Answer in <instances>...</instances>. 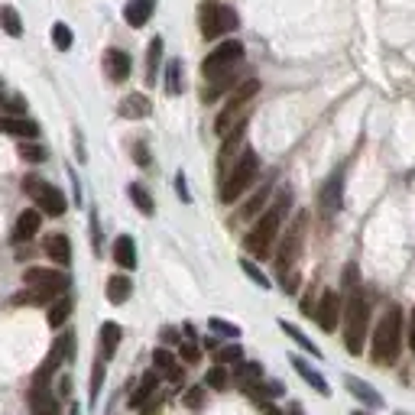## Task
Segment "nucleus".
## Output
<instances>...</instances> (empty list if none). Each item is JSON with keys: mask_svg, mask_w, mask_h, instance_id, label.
Masks as SVG:
<instances>
[{"mask_svg": "<svg viewBox=\"0 0 415 415\" xmlns=\"http://www.w3.org/2000/svg\"><path fill=\"white\" fill-rule=\"evenodd\" d=\"M23 192L36 201L39 215L62 217V215H65V208H69V205H65V195H62L55 185H49L46 178H39V176H26L23 178Z\"/></svg>", "mask_w": 415, "mask_h": 415, "instance_id": "obj_8", "label": "nucleus"}, {"mask_svg": "<svg viewBox=\"0 0 415 415\" xmlns=\"http://www.w3.org/2000/svg\"><path fill=\"white\" fill-rule=\"evenodd\" d=\"M182 402L188 409H201V402H205V386H192V390L182 396Z\"/></svg>", "mask_w": 415, "mask_h": 415, "instance_id": "obj_44", "label": "nucleus"}, {"mask_svg": "<svg viewBox=\"0 0 415 415\" xmlns=\"http://www.w3.org/2000/svg\"><path fill=\"white\" fill-rule=\"evenodd\" d=\"M156 386H159V373H156V370L143 373V377H140V386L133 390V396H130V409H143V406H147V402L153 399Z\"/></svg>", "mask_w": 415, "mask_h": 415, "instance_id": "obj_23", "label": "nucleus"}, {"mask_svg": "<svg viewBox=\"0 0 415 415\" xmlns=\"http://www.w3.org/2000/svg\"><path fill=\"white\" fill-rule=\"evenodd\" d=\"M162 341H166V344H178V334L172 328H166V331H162Z\"/></svg>", "mask_w": 415, "mask_h": 415, "instance_id": "obj_50", "label": "nucleus"}, {"mask_svg": "<svg viewBox=\"0 0 415 415\" xmlns=\"http://www.w3.org/2000/svg\"><path fill=\"white\" fill-rule=\"evenodd\" d=\"M176 188H178V198L182 201H192V195H188V188H185V176L176 178Z\"/></svg>", "mask_w": 415, "mask_h": 415, "instance_id": "obj_47", "label": "nucleus"}, {"mask_svg": "<svg viewBox=\"0 0 415 415\" xmlns=\"http://www.w3.org/2000/svg\"><path fill=\"white\" fill-rule=\"evenodd\" d=\"M159 59H162V36H153L149 39V52H147V85H156Z\"/></svg>", "mask_w": 415, "mask_h": 415, "instance_id": "obj_32", "label": "nucleus"}, {"mask_svg": "<svg viewBox=\"0 0 415 415\" xmlns=\"http://www.w3.org/2000/svg\"><path fill=\"white\" fill-rule=\"evenodd\" d=\"M263 390H266V396H283V386L279 383H263Z\"/></svg>", "mask_w": 415, "mask_h": 415, "instance_id": "obj_49", "label": "nucleus"}, {"mask_svg": "<svg viewBox=\"0 0 415 415\" xmlns=\"http://www.w3.org/2000/svg\"><path fill=\"white\" fill-rule=\"evenodd\" d=\"M263 415H279V409H273V402H263Z\"/></svg>", "mask_w": 415, "mask_h": 415, "instance_id": "obj_51", "label": "nucleus"}, {"mask_svg": "<svg viewBox=\"0 0 415 415\" xmlns=\"http://www.w3.org/2000/svg\"><path fill=\"white\" fill-rule=\"evenodd\" d=\"M279 328H283L285 334H289V338H292V341H295V344H299V347H305V351H308V354H312V357H322V351H318V347L312 344V341H308L305 334H302V331L295 328V324H289V322H279Z\"/></svg>", "mask_w": 415, "mask_h": 415, "instance_id": "obj_37", "label": "nucleus"}, {"mask_svg": "<svg viewBox=\"0 0 415 415\" xmlns=\"http://www.w3.org/2000/svg\"><path fill=\"white\" fill-rule=\"evenodd\" d=\"M0 26H4V33L13 39L23 36V20H20V13H16V7H0Z\"/></svg>", "mask_w": 415, "mask_h": 415, "instance_id": "obj_30", "label": "nucleus"}, {"mask_svg": "<svg viewBox=\"0 0 415 415\" xmlns=\"http://www.w3.org/2000/svg\"><path fill=\"white\" fill-rule=\"evenodd\" d=\"M26 402H30L33 415H62L59 412V399L49 386H30L26 390Z\"/></svg>", "mask_w": 415, "mask_h": 415, "instance_id": "obj_13", "label": "nucleus"}, {"mask_svg": "<svg viewBox=\"0 0 415 415\" xmlns=\"http://www.w3.org/2000/svg\"><path fill=\"white\" fill-rule=\"evenodd\" d=\"M399 351H402V308L390 305L383 312V318L377 322V328H373L370 357L380 367H392V363L399 360Z\"/></svg>", "mask_w": 415, "mask_h": 415, "instance_id": "obj_2", "label": "nucleus"}, {"mask_svg": "<svg viewBox=\"0 0 415 415\" xmlns=\"http://www.w3.org/2000/svg\"><path fill=\"white\" fill-rule=\"evenodd\" d=\"M23 283L26 289H39V292H49V295H65L69 292L72 279L62 273V269H46V266H30L23 273Z\"/></svg>", "mask_w": 415, "mask_h": 415, "instance_id": "obj_10", "label": "nucleus"}, {"mask_svg": "<svg viewBox=\"0 0 415 415\" xmlns=\"http://www.w3.org/2000/svg\"><path fill=\"white\" fill-rule=\"evenodd\" d=\"M347 390L354 392L357 399L360 402H367V406H383V396H380L373 386H367L363 380H357V377H347Z\"/></svg>", "mask_w": 415, "mask_h": 415, "instance_id": "obj_29", "label": "nucleus"}, {"mask_svg": "<svg viewBox=\"0 0 415 415\" xmlns=\"http://www.w3.org/2000/svg\"><path fill=\"white\" fill-rule=\"evenodd\" d=\"M101 383H104V360H94V370H91V402L98 399V392H101Z\"/></svg>", "mask_w": 415, "mask_h": 415, "instance_id": "obj_43", "label": "nucleus"}, {"mask_svg": "<svg viewBox=\"0 0 415 415\" xmlns=\"http://www.w3.org/2000/svg\"><path fill=\"white\" fill-rule=\"evenodd\" d=\"M289 415H302V409H299V406H292V409H289Z\"/></svg>", "mask_w": 415, "mask_h": 415, "instance_id": "obj_52", "label": "nucleus"}, {"mask_svg": "<svg viewBox=\"0 0 415 415\" xmlns=\"http://www.w3.org/2000/svg\"><path fill=\"white\" fill-rule=\"evenodd\" d=\"M117 110H120V117H127V120H140V117H149L153 104H149L147 94H127Z\"/></svg>", "mask_w": 415, "mask_h": 415, "instance_id": "obj_21", "label": "nucleus"}, {"mask_svg": "<svg viewBox=\"0 0 415 415\" xmlns=\"http://www.w3.org/2000/svg\"><path fill=\"white\" fill-rule=\"evenodd\" d=\"M198 26H201V36L205 39H221L227 33H234L240 26V16L234 7L227 4H217V0H208L198 7Z\"/></svg>", "mask_w": 415, "mask_h": 415, "instance_id": "obj_6", "label": "nucleus"}, {"mask_svg": "<svg viewBox=\"0 0 415 415\" xmlns=\"http://www.w3.org/2000/svg\"><path fill=\"white\" fill-rule=\"evenodd\" d=\"M244 137H246V120L237 123L227 137H224V147H221V156H217V169H221V178L227 176V169H231L234 162H237V153L240 147H244Z\"/></svg>", "mask_w": 415, "mask_h": 415, "instance_id": "obj_12", "label": "nucleus"}, {"mask_svg": "<svg viewBox=\"0 0 415 415\" xmlns=\"http://www.w3.org/2000/svg\"><path fill=\"white\" fill-rule=\"evenodd\" d=\"M130 292H133V283H130V276H110L108 279V302L110 305H123V302L130 299Z\"/></svg>", "mask_w": 415, "mask_h": 415, "instance_id": "obj_26", "label": "nucleus"}, {"mask_svg": "<svg viewBox=\"0 0 415 415\" xmlns=\"http://www.w3.org/2000/svg\"><path fill=\"white\" fill-rule=\"evenodd\" d=\"M269 192H273V185L266 182V185L260 188V192L254 195V198H250L244 208H240V215H237L240 221H254V217H260V211L266 208V201H269Z\"/></svg>", "mask_w": 415, "mask_h": 415, "instance_id": "obj_28", "label": "nucleus"}, {"mask_svg": "<svg viewBox=\"0 0 415 415\" xmlns=\"http://www.w3.org/2000/svg\"><path fill=\"white\" fill-rule=\"evenodd\" d=\"M289 205H292V192L285 188V192L276 195V201L263 211L260 217H256V224L250 227V234L244 237V250L250 256H256V260H266L269 254H273V244H276L279 237V227H283L285 221V211H289Z\"/></svg>", "mask_w": 415, "mask_h": 415, "instance_id": "obj_1", "label": "nucleus"}, {"mask_svg": "<svg viewBox=\"0 0 415 415\" xmlns=\"http://www.w3.org/2000/svg\"><path fill=\"white\" fill-rule=\"evenodd\" d=\"M208 328L215 331V334H224V338H240V328L231 322H224V318H211L208 322Z\"/></svg>", "mask_w": 415, "mask_h": 415, "instance_id": "obj_40", "label": "nucleus"}, {"mask_svg": "<svg viewBox=\"0 0 415 415\" xmlns=\"http://www.w3.org/2000/svg\"><path fill=\"white\" fill-rule=\"evenodd\" d=\"M153 10H156V0H127V7H123V20H127V26L140 30V26L149 23Z\"/></svg>", "mask_w": 415, "mask_h": 415, "instance_id": "obj_17", "label": "nucleus"}, {"mask_svg": "<svg viewBox=\"0 0 415 415\" xmlns=\"http://www.w3.org/2000/svg\"><path fill=\"white\" fill-rule=\"evenodd\" d=\"M305 231H308V211H299V215H295V221L289 224V231H285L279 250H276L279 276H285V273L295 266V260H299V254H302V244H305Z\"/></svg>", "mask_w": 415, "mask_h": 415, "instance_id": "obj_9", "label": "nucleus"}, {"mask_svg": "<svg viewBox=\"0 0 415 415\" xmlns=\"http://www.w3.org/2000/svg\"><path fill=\"white\" fill-rule=\"evenodd\" d=\"M114 263L120 269H137V244H133V237L120 234L114 240Z\"/></svg>", "mask_w": 415, "mask_h": 415, "instance_id": "obj_24", "label": "nucleus"}, {"mask_svg": "<svg viewBox=\"0 0 415 415\" xmlns=\"http://www.w3.org/2000/svg\"><path fill=\"white\" fill-rule=\"evenodd\" d=\"M120 338H123V328L117 322H104L101 324V360H110L120 347Z\"/></svg>", "mask_w": 415, "mask_h": 415, "instance_id": "obj_19", "label": "nucleus"}, {"mask_svg": "<svg viewBox=\"0 0 415 415\" xmlns=\"http://www.w3.org/2000/svg\"><path fill=\"white\" fill-rule=\"evenodd\" d=\"M153 367H156V373L162 370V373L169 377V383H182V380H185L182 367L176 363V354H172V351H166V347H159V351L153 354Z\"/></svg>", "mask_w": 415, "mask_h": 415, "instance_id": "obj_22", "label": "nucleus"}, {"mask_svg": "<svg viewBox=\"0 0 415 415\" xmlns=\"http://www.w3.org/2000/svg\"><path fill=\"white\" fill-rule=\"evenodd\" d=\"M72 39H75V36H72V30L65 23H55L52 26V42L62 49V52H69V49H72Z\"/></svg>", "mask_w": 415, "mask_h": 415, "instance_id": "obj_39", "label": "nucleus"}, {"mask_svg": "<svg viewBox=\"0 0 415 415\" xmlns=\"http://www.w3.org/2000/svg\"><path fill=\"white\" fill-rule=\"evenodd\" d=\"M240 266H244V273H246L250 279H254V283L260 285V289H269V279L263 276V273H260V266H256L254 260H240Z\"/></svg>", "mask_w": 415, "mask_h": 415, "instance_id": "obj_41", "label": "nucleus"}, {"mask_svg": "<svg viewBox=\"0 0 415 415\" xmlns=\"http://www.w3.org/2000/svg\"><path fill=\"white\" fill-rule=\"evenodd\" d=\"M240 62H244V42H240V39H227V42H221L215 52L205 55V62H201V75H205V81H215V78L234 72Z\"/></svg>", "mask_w": 415, "mask_h": 415, "instance_id": "obj_7", "label": "nucleus"}, {"mask_svg": "<svg viewBox=\"0 0 415 415\" xmlns=\"http://www.w3.org/2000/svg\"><path fill=\"white\" fill-rule=\"evenodd\" d=\"M20 156H23L26 162H46V149L39 147V143H23V147H20Z\"/></svg>", "mask_w": 415, "mask_h": 415, "instance_id": "obj_42", "label": "nucleus"}, {"mask_svg": "<svg viewBox=\"0 0 415 415\" xmlns=\"http://www.w3.org/2000/svg\"><path fill=\"white\" fill-rule=\"evenodd\" d=\"M292 367L299 370V373H302V380H305V383L312 386V390H318L322 396H331V386L324 383V377L318 373V370H312V367H308V363L302 360V357H292Z\"/></svg>", "mask_w": 415, "mask_h": 415, "instance_id": "obj_27", "label": "nucleus"}, {"mask_svg": "<svg viewBox=\"0 0 415 415\" xmlns=\"http://www.w3.org/2000/svg\"><path fill=\"white\" fill-rule=\"evenodd\" d=\"M10 302H13V305H33V308H36V305H52L55 295L39 292V289H23V292H16Z\"/></svg>", "mask_w": 415, "mask_h": 415, "instance_id": "obj_33", "label": "nucleus"}, {"mask_svg": "<svg viewBox=\"0 0 415 415\" xmlns=\"http://www.w3.org/2000/svg\"><path fill=\"white\" fill-rule=\"evenodd\" d=\"M256 176H260V156H256L254 149H244V153L237 156V162L227 169V176L221 178V201L224 205H234V201L256 182Z\"/></svg>", "mask_w": 415, "mask_h": 415, "instance_id": "obj_4", "label": "nucleus"}, {"mask_svg": "<svg viewBox=\"0 0 415 415\" xmlns=\"http://www.w3.org/2000/svg\"><path fill=\"white\" fill-rule=\"evenodd\" d=\"M127 195H130V201L140 208V215H147V217H153V215H156L153 198H149V192H147V188H143L140 182H133L130 188H127Z\"/></svg>", "mask_w": 415, "mask_h": 415, "instance_id": "obj_31", "label": "nucleus"}, {"mask_svg": "<svg viewBox=\"0 0 415 415\" xmlns=\"http://www.w3.org/2000/svg\"><path fill=\"white\" fill-rule=\"evenodd\" d=\"M344 347L354 357L363 354V341L370 331V302L360 289H351V299L344 302Z\"/></svg>", "mask_w": 415, "mask_h": 415, "instance_id": "obj_3", "label": "nucleus"}, {"mask_svg": "<svg viewBox=\"0 0 415 415\" xmlns=\"http://www.w3.org/2000/svg\"><path fill=\"white\" fill-rule=\"evenodd\" d=\"M341 185H344V176H341V172H334V176L324 182V188H322V211L328 217L341 208Z\"/></svg>", "mask_w": 415, "mask_h": 415, "instance_id": "obj_20", "label": "nucleus"}, {"mask_svg": "<svg viewBox=\"0 0 415 415\" xmlns=\"http://www.w3.org/2000/svg\"><path fill=\"white\" fill-rule=\"evenodd\" d=\"M0 133H7V137L36 140L39 137V123L26 120V117H0Z\"/></svg>", "mask_w": 415, "mask_h": 415, "instance_id": "obj_18", "label": "nucleus"}, {"mask_svg": "<svg viewBox=\"0 0 415 415\" xmlns=\"http://www.w3.org/2000/svg\"><path fill=\"white\" fill-rule=\"evenodd\" d=\"M260 94V81L256 78H246L244 85H237L234 88V94H231V101L224 104V110L217 114V120H215V133L217 137H227V133L237 127V123H244L246 120V110H250V104H254V98Z\"/></svg>", "mask_w": 415, "mask_h": 415, "instance_id": "obj_5", "label": "nucleus"}, {"mask_svg": "<svg viewBox=\"0 0 415 415\" xmlns=\"http://www.w3.org/2000/svg\"><path fill=\"white\" fill-rule=\"evenodd\" d=\"M69 415H78V406H72V409H69Z\"/></svg>", "mask_w": 415, "mask_h": 415, "instance_id": "obj_53", "label": "nucleus"}, {"mask_svg": "<svg viewBox=\"0 0 415 415\" xmlns=\"http://www.w3.org/2000/svg\"><path fill=\"white\" fill-rule=\"evenodd\" d=\"M234 380H237L240 386L260 383V380H263V367H260V363H246V360H240V363H237V370H234Z\"/></svg>", "mask_w": 415, "mask_h": 415, "instance_id": "obj_34", "label": "nucleus"}, {"mask_svg": "<svg viewBox=\"0 0 415 415\" xmlns=\"http://www.w3.org/2000/svg\"><path fill=\"white\" fill-rule=\"evenodd\" d=\"M409 347H412V354H415V308H412V318H409Z\"/></svg>", "mask_w": 415, "mask_h": 415, "instance_id": "obj_48", "label": "nucleus"}, {"mask_svg": "<svg viewBox=\"0 0 415 415\" xmlns=\"http://www.w3.org/2000/svg\"><path fill=\"white\" fill-rule=\"evenodd\" d=\"M341 312H344V302H341V295L334 292V289H328V292L322 295V302L315 305V322L322 331H338V322H341Z\"/></svg>", "mask_w": 415, "mask_h": 415, "instance_id": "obj_11", "label": "nucleus"}, {"mask_svg": "<svg viewBox=\"0 0 415 415\" xmlns=\"http://www.w3.org/2000/svg\"><path fill=\"white\" fill-rule=\"evenodd\" d=\"M72 308H75V299H72L69 292L65 295H59V299L49 305V315H46V322H49V328H62V324L69 322V315H72Z\"/></svg>", "mask_w": 415, "mask_h": 415, "instance_id": "obj_25", "label": "nucleus"}, {"mask_svg": "<svg viewBox=\"0 0 415 415\" xmlns=\"http://www.w3.org/2000/svg\"><path fill=\"white\" fill-rule=\"evenodd\" d=\"M166 91L176 98V94H182V62L172 59L169 65H166Z\"/></svg>", "mask_w": 415, "mask_h": 415, "instance_id": "obj_35", "label": "nucleus"}, {"mask_svg": "<svg viewBox=\"0 0 415 415\" xmlns=\"http://www.w3.org/2000/svg\"><path fill=\"white\" fill-rule=\"evenodd\" d=\"M178 357H182L185 363H198L201 360L198 344H192V341H188V344H178Z\"/></svg>", "mask_w": 415, "mask_h": 415, "instance_id": "obj_45", "label": "nucleus"}, {"mask_svg": "<svg viewBox=\"0 0 415 415\" xmlns=\"http://www.w3.org/2000/svg\"><path fill=\"white\" fill-rule=\"evenodd\" d=\"M130 69H133L130 52H123V49H108V52H104V72H108V78L114 85L127 81V78H130Z\"/></svg>", "mask_w": 415, "mask_h": 415, "instance_id": "obj_14", "label": "nucleus"}, {"mask_svg": "<svg viewBox=\"0 0 415 415\" xmlns=\"http://www.w3.org/2000/svg\"><path fill=\"white\" fill-rule=\"evenodd\" d=\"M354 415H367V412H354Z\"/></svg>", "mask_w": 415, "mask_h": 415, "instance_id": "obj_54", "label": "nucleus"}, {"mask_svg": "<svg viewBox=\"0 0 415 415\" xmlns=\"http://www.w3.org/2000/svg\"><path fill=\"white\" fill-rule=\"evenodd\" d=\"M39 224H42V215H39L36 208H26L23 215L16 217V227H13V244H30V240L39 234Z\"/></svg>", "mask_w": 415, "mask_h": 415, "instance_id": "obj_16", "label": "nucleus"}, {"mask_svg": "<svg viewBox=\"0 0 415 415\" xmlns=\"http://www.w3.org/2000/svg\"><path fill=\"white\" fill-rule=\"evenodd\" d=\"M227 386H231V373H227V370L224 367H211L205 373V390H227Z\"/></svg>", "mask_w": 415, "mask_h": 415, "instance_id": "obj_36", "label": "nucleus"}, {"mask_svg": "<svg viewBox=\"0 0 415 415\" xmlns=\"http://www.w3.org/2000/svg\"><path fill=\"white\" fill-rule=\"evenodd\" d=\"M215 360H217V367H224V363H240V360H244V347H240V344L221 347V351L215 354Z\"/></svg>", "mask_w": 415, "mask_h": 415, "instance_id": "obj_38", "label": "nucleus"}, {"mask_svg": "<svg viewBox=\"0 0 415 415\" xmlns=\"http://www.w3.org/2000/svg\"><path fill=\"white\" fill-rule=\"evenodd\" d=\"M133 159H137L140 166H149V153H147V147H143V143H137V147H133Z\"/></svg>", "mask_w": 415, "mask_h": 415, "instance_id": "obj_46", "label": "nucleus"}, {"mask_svg": "<svg viewBox=\"0 0 415 415\" xmlns=\"http://www.w3.org/2000/svg\"><path fill=\"white\" fill-rule=\"evenodd\" d=\"M42 250H46V256L55 263V266H69L72 263V240L65 237V234H49L46 240H42Z\"/></svg>", "mask_w": 415, "mask_h": 415, "instance_id": "obj_15", "label": "nucleus"}]
</instances>
